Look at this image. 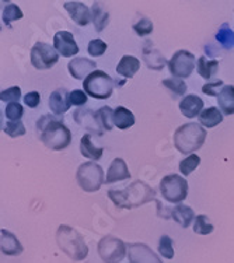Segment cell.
Wrapping results in <instances>:
<instances>
[{"label":"cell","mask_w":234,"mask_h":263,"mask_svg":"<svg viewBox=\"0 0 234 263\" xmlns=\"http://www.w3.org/2000/svg\"><path fill=\"white\" fill-rule=\"evenodd\" d=\"M0 249L6 256H17L23 252V245L14 234L7 230H0Z\"/></svg>","instance_id":"18"},{"label":"cell","mask_w":234,"mask_h":263,"mask_svg":"<svg viewBox=\"0 0 234 263\" xmlns=\"http://www.w3.org/2000/svg\"><path fill=\"white\" fill-rule=\"evenodd\" d=\"M110 14L101 2H94L92 6V21L97 32H102L110 23Z\"/></svg>","instance_id":"22"},{"label":"cell","mask_w":234,"mask_h":263,"mask_svg":"<svg viewBox=\"0 0 234 263\" xmlns=\"http://www.w3.org/2000/svg\"><path fill=\"white\" fill-rule=\"evenodd\" d=\"M168 91L171 92L174 97H183L187 92V84L184 83V80L177 79V77H171V79H164L161 83Z\"/></svg>","instance_id":"31"},{"label":"cell","mask_w":234,"mask_h":263,"mask_svg":"<svg viewBox=\"0 0 234 263\" xmlns=\"http://www.w3.org/2000/svg\"><path fill=\"white\" fill-rule=\"evenodd\" d=\"M128 258L131 263H163L146 243H131L128 247Z\"/></svg>","instance_id":"11"},{"label":"cell","mask_w":234,"mask_h":263,"mask_svg":"<svg viewBox=\"0 0 234 263\" xmlns=\"http://www.w3.org/2000/svg\"><path fill=\"white\" fill-rule=\"evenodd\" d=\"M214 230L213 224L209 221V218L204 214L196 216L195 221H193V231L199 235H208Z\"/></svg>","instance_id":"33"},{"label":"cell","mask_w":234,"mask_h":263,"mask_svg":"<svg viewBox=\"0 0 234 263\" xmlns=\"http://www.w3.org/2000/svg\"><path fill=\"white\" fill-rule=\"evenodd\" d=\"M115 81L105 71L96 70L93 71L86 80L83 81V88L86 94H88L96 100H107L114 91Z\"/></svg>","instance_id":"5"},{"label":"cell","mask_w":234,"mask_h":263,"mask_svg":"<svg viewBox=\"0 0 234 263\" xmlns=\"http://www.w3.org/2000/svg\"><path fill=\"white\" fill-rule=\"evenodd\" d=\"M216 40L219 42L220 45L223 46L224 49H231L234 48V32L231 31L230 26L227 23H224L222 24L218 31V34H216Z\"/></svg>","instance_id":"29"},{"label":"cell","mask_w":234,"mask_h":263,"mask_svg":"<svg viewBox=\"0 0 234 263\" xmlns=\"http://www.w3.org/2000/svg\"><path fill=\"white\" fill-rule=\"evenodd\" d=\"M65 10L77 26L86 27L92 21V10H88V7L82 2H66Z\"/></svg>","instance_id":"15"},{"label":"cell","mask_w":234,"mask_h":263,"mask_svg":"<svg viewBox=\"0 0 234 263\" xmlns=\"http://www.w3.org/2000/svg\"><path fill=\"white\" fill-rule=\"evenodd\" d=\"M224 87V83L222 80L212 81V83H206L204 87H202V92L206 94L209 97H219V94L222 92Z\"/></svg>","instance_id":"41"},{"label":"cell","mask_w":234,"mask_h":263,"mask_svg":"<svg viewBox=\"0 0 234 263\" xmlns=\"http://www.w3.org/2000/svg\"><path fill=\"white\" fill-rule=\"evenodd\" d=\"M59 61V53L55 48L45 42H37L31 49V63L38 70L52 69Z\"/></svg>","instance_id":"9"},{"label":"cell","mask_w":234,"mask_h":263,"mask_svg":"<svg viewBox=\"0 0 234 263\" xmlns=\"http://www.w3.org/2000/svg\"><path fill=\"white\" fill-rule=\"evenodd\" d=\"M168 70L177 79H187L192 74L193 69L196 66V59L189 51L181 49L173 55V58L168 61Z\"/></svg>","instance_id":"10"},{"label":"cell","mask_w":234,"mask_h":263,"mask_svg":"<svg viewBox=\"0 0 234 263\" xmlns=\"http://www.w3.org/2000/svg\"><path fill=\"white\" fill-rule=\"evenodd\" d=\"M114 125L121 130L129 129L135 125V115L125 106H118L114 109Z\"/></svg>","instance_id":"27"},{"label":"cell","mask_w":234,"mask_h":263,"mask_svg":"<svg viewBox=\"0 0 234 263\" xmlns=\"http://www.w3.org/2000/svg\"><path fill=\"white\" fill-rule=\"evenodd\" d=\"M97 252L104 263H119L127 256L128 248L125 242L114 235H107L100 239Z\"/></svg>","instance_id":"8"},{"label":"cell","mask_w":234,"mask_h":263,"mask_svg":"<svg viewBox=\"0 0 234 263\" xmlns=\"http://www.w3.org/2000/svg\"><path fill=\"white\" fill-rule=\"evenodd\" d=\"M76 179L84 192H97L105 183L104 170L94 161L83 162L77 170Z\"/></svg>","instance_id":"6"},{"label":"cell","mask_w":234,"mask_h":263,"mask_svg":"<svg viewBox=\"0 0 234 263\" xmlns=\"http://www.w3.org/2000/svg\"><path fill=\"white\" fill-rule=\"evenodd\" d=\"M75 119L80 126L86 127L87 130L97 132L98 136H101L104 132L100 119H98V114L93 109H77L75 112Z\"/></svg>","instance_id":"16"},{"label":"cell","mask_w":234,"mask_h":263,"mask_svg":"<svg viewBox=\"0 0 234 263\" xmlns=\"http://www.w3.org/2000/svg\"><path fill=\"white\" fill-rule=\"evenodd\" d=\"M21 97V88L19 86H14V87H10V88H7L5 91L0 92V101L3 102H19Z\"/></svg>","instance_id":"38"},{"label":"cell","mask_w":234,"mask_h":263,"mask_svg":"<svg viewBox=\"0 0 234 263\" xmlns=\"http://www.w3.org/2000/svg\"><path fill=\"white\" fill-rule=\"evenodd\" d=\"M3 132L10 137H21L26 135V126L20 121H9L6 122V125L3 126Z\"/></svg>","instance_id":"36"},{"label":"cell","mask_w":234,"mask_h":263,"mask_svg":"<svg viewBox=\"0 0 234 263\" xmlns=\"http://www.w3.org/2000/svg\"><path fill=\"white\" fill-rule=\"evenodd\" d=\"M179 111L185 118L192 119L196 115H201V112L204 111V101L195 94L185 96L179 102Z\"/></svg>","instance_id":"19"},{"label":"cell","mask_w":234,"mask_h":263,"mask_svg":"<svg viewBox=\"0 0 234 263\" xmlns=\"http://www.w3.org/2000/svg\"><path fill=\"white\" fill-rule=\"evenodd\" d=\"M143 61L150 70H163L164 66L168 65L167 59L161 55V52L157 48L153 46L152 41H146L143 45Z\"/></svg>","instance_id":"14"},{"label":"cell","mask_w":234,"mask_h":263,"mask_svg":"<svg viewBox=\"0 0 234 263\" xmlns=\"http://www.w3.org/2000/svg\"><path fill=\"white\" fill-rule=\"evenodd\" d=\"M219 109L223 115H234V86H224L218 97Z\"/></svg>","instance_id":"25"},{"label":"cell","mask_w":234,"mask_h":263,"mask_svg":"<svg viewBox=\"0 0 234 263\" xmlns=\"http://www.w3.org/2000/svg\"><path fill=\"white\" fill-rule=\"evenodd\" d=\"M70 92L66 88H56L49 96V108L55 115H63L70 109Z\"/></svg>","instance_id":"17"},{"label":"cell","mask_w":234,"mask_h":263,"mask_svg":"<svg viewBox=\"0 0 234 263\" xmlns=\"http://www.w3.org/2000/svg\"><path fill=\"white\" fill-rule=\"evenodd\" d=\"M97 63L93 59L88 58H75L73 61L69 62L67 69L71 76L76 80H86L87 77L92 74L93 71H96Z\"/></svg>","instance_id":"13"},{"label":"cell","mask_w":234,"mask_h":263,"mask_svg":"<svg viewBox=\"0 0 234 263\" xmlns=\"http://www.w3.org/2000/svg\"><path fill=\"white\" fill-rule=\"evenodd\" d=\"M5 115L9 121H20L21 117L24 115V109L19 102H11V104H7V106H6Z\"/></svg>","instance_id":"37"},{"label":"cell","mask_w":234,"mask_h":263,"mask_svg":"<svg viewBox=\"0 0 234 263\" xmlns=\"http://www.w3.org/2000/svg\"><path fill=\"white\" fill-rule=\"evenodd\" d=\"M23 18V11L20 10V7L14 3H7L3 7L2 11V20L5 23L6 26H10L13 21H17Z\"/></svg>","instance_id":"30"},{"label":"cell","mask_w":234,"mask_h":263,"mask_svg":"<svg viewBox=\"0 0 234 263\" xmlns=\"http://www.w3.org/2000/svg\"><path fill=\"white\" fill-rule=\"evenodd\" d=\"M53 48L58 53L65 58H70L79 53V46L69 31H58L53 36Z\"/></svg>","instance_id":"12"},{"label":"cell","mask_w":234,"mask_h":263,"mask_svg":"<svg viewBox=\"0 0 234 263\" xmlns=\"http://www.w3.org/2000/svg\"><path fill=\"white\" fill-rule=\"evenodd\" d=\"M140 69V61L135 56L125 55L117 66V73L125 79H132Z\"/></svg>","instance_id":"21"},{"label":"cell","mask_w":234,"mask_h":263,"mask_svg":"<svg viewBox=\"0 0 234 263\" xmlns=\"http://www.w3.org/2000/svg\"><path fill=\"white\" fill-rule=\"evenodd\" d=\"M171 217L175 223H178L183 228H188L195 221V213L187 204H177L171 212Z\"/></svg>","instance_id":"23"},{"label":"cell","mask_w":234,"mask_h":263,"mask_svg":"<svg viewBox=\"0 0 234 263\" xmlns=\"http://www.w3.org/2000/svg\"><path fill=\"white\" fill-rule=\"evenodd\" d=\"M158 253L166 259H173L175 252H174V242L168 235H161L158 241Z\"/></svg>","instance_id":"35"},{"label":"cell","mask_w":234,"mask_h":263,"mask_svg":"<svg viewBox=\"0 0 234 263\" xmlns=\"http://www.w3.org/2000/svg\"><path fill=\"white\" fill-rule=\"evenodd\" d=\"M87 94L84 90H73L70 92V102L71 105H76V106H82L84 105L87 102Z\"/></svg>","instance_id":"42"},{"label":"cell","mask_w":234,"mask_h":263,"mask_svg":"<svg viewBox=\"0 0 234 263\" xmlns=\"http://www.w3.org/2000/svg\"><path fill=\"white\" fill-rule=\"evenodd\" d=\"M128 178H131V172L128 170L127 162L123 161L122 158H115L108 168L105 183L110 185V183L118 182V181H125Z\"/></svg>","instance_id":"20"},{"label":"cell","mask_w":234,"mask_h":263,"mask_svg":"<svg viewBox=\"0 0 234 263\" xmlns=\"http://www.w3.org/2000/svg\"><path fill=\"white\" fill-rule=\"evenodd\" d=\"M199 122L201 125L208 129H212V127H216L218 125H220L223 122V114L220 111L219 108L216 106H210L208 109H204L199 115Z\"/></svg>","instance_id":"26"},{"label":"cell","mask_w":234,"mask_h":263,"mask_svg":"<svg viewBox=\"0 0 234 263\" xmlns=\"http://www.w3.org/2000/svg\"><path fill=\"white\" fill-rule=\"evenodd\" d=\"M56 242L58 247L66 253L67 256L73 260H84L88 255V247H87L84 238L77 233L75 228L69 226H59L56 231Z\"/></svg>","instance_id":"3"},{"label":"cell","mask_w":234,"mask_h":263,"mask_svg":"<svg viewBox=\"0 0 234 263\" xmlns=\"http://www.w3.org/2000/svg\"><path fill=\"white\" fill-rule=\"evenodd\" d=\"M196 69H198L199 76L209 80L216 76V73L219 70V62L210 61L206 56H201L196 62Z\"/></svg>","instance_id":"28"},{"label":"cell","mask_w":234,"mask_h":263,"mask_svg":"<svg viewBox=\"0 0 234 263\" xmlns=\"http://www.w3.org/2000/svg\"><path fill=\"white\" fill-rule=\"evenodd\" d=\"M97 114H98V119H100V123L104 130L110 132L115 126L114 125V111L110 106H102L100 108V111H97Z\"/></svg>","instance_id":"34"},{"label":"cell","mask_w":234,"mask_h":263,"mask_svg":"<svg viewBox=\"0 0 234 263\" xmlns=\"http://www.w3.org/2000/svg\"><path fill=\"white\" fill-rule=\"evenodd\" d=\"M87 51L92 56L97 58V56H102L107 51V44L102 40H92L88 44Z\"/></svg>","instance_id":"40"},{"label":"cell","mask_w":234,"mask_h":263,"mask_svg":"<svg viewBox=\"0 0 234 263\" xmlns=\"http://www.w3.org/2000/svg\"><path fill=\"white\" fill-rule=\"evenodd\" d=\"M160 193L168 203L181 204L188 196V182L178 174H170L160 182Z\"/></svg>","instance_id":"7"},{"label":"cell","mask_w":234,"mask_h":263,"mask_svg":"<svg viewBox=\"0 0 234 263\" xmlns=\"http://www.w3.org/2000/svg\"><path fill=\"white\" fill-rule=\"evenodd\" d=\"M201 164V157L196 154H191L187 158H184L183 161L179 162V172L183 174L184 177H188L189 174H192Z\"/></svg>","instance_id":"32"},{"label":"cell","mask_w":234,"mask_h":263,"mask_svg":"<svg viewBox=\"0 0 234 263\" xmlns=\"http://www.w3.org/2000/svg\"><path fill=\"white\" fill-rule=\"evenodd\" d=\"M37 130L41 142L48 148L61 152L70 146L71 133L63 121L51 115H44L37 122Z\"/></svg>","instance_id":"1"},{"label":"cell","mask_w":234,"mask_h":263,"mask_svg":"<svg viewBox=\"0 0 234 263\" xmlns=\"http://www.w3.org/2000/svg\"><path fill=\"white\" fill-rule=\"evenodd\" d=\"M40 102H41V96H40V92L31 91L24 96V104H26L28 108H37V106L40 105Z\"/></svg>","instance_id":"43"},{"label":"cell","mask_w":234,"mask_h":263,"mask_svg":"<svg viewBox=\"0 0 234 263\" xmlns=\"http://www.w3.org/2000/svg\"><path fill=\"white\" fill-rule=\"evenodd\" d=\"M80 153L86 158H90V160L96 162L98 160H101L102 154H104V148L94 146V143L92 142V135L86 133L80 140Z\"/></svg>","instance_id":"24"},{"label":"cell","mask_w":234,"mask_h":263,"mask_svg":"<svg viewBox=\"0 0 234 263\" xmlns=\"http://www.w3.org/2000/svg\"><path fill=\"white\" fill-rule=\"evenodd\" d=\"M132 28L139 36H146L153 32V23L149 18H140L138 23L133 24Z\"/></svg>","instance_id":"39"},{"label":"cell","mask_w":234,"mask_h":263,"mask_svg":"<svg viewBox=\"0 0 234 263\" xmlns=\"http://www.w3.org/2000/svg\"><path fill=\"white\" fill-rule=\"evenodd\" d=\"M108 197L117 208L133 209L156 200V191L149 186L146 182L135 181L122 191L118 189L108 191Z\"/></svg>","instance_id":"2"},{"label":"cell","mask_w":234,"mask_h":263,"mask_svg":"<svg viewBox=\"0 0 234 263\" xmlns=\"http://www.w3.org/2000/svg\"><path fill=\"white\" fill-rule=\"evenodd\" d=\"M206 130L199 123L189 122L179 126L174 133V146L183 154H191L204 146Z\"/></svg>","instance_id":"4"}]
</instances>
